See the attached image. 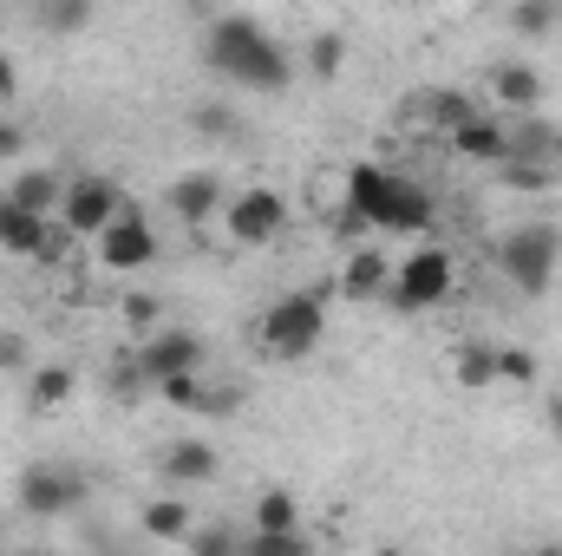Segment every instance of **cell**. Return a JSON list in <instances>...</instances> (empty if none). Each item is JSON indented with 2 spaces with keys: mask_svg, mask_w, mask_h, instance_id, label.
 I'll list each match as a JSON object with an SVG mask.
<instances>
[{
  "mask_svg": "<svg viewBox=\"0 0 562 556\" xmlns=\"http://www.w3.org/2000/svg\"><path fill=\"white\" fill-rule=\"evenodd\" d=\"M203 59H210L229 86H249V92H288V79H294V59L281 53L256 20H243V13H229V20L210 26Z\"/></svg>",
  "mask_w": 562,
  "mask_h": 556,
  "instance_id": "cell-1",
  "label": "cell"
},
{
  "mask_svg": "<svg viewBox=\"0 0 562 556\" xmlns=\"http://www.w3.org/2000/svg\"><path fill=\"white\" fill-rule=\"evenodd\" d=\"M347 203H360L367 210V223L373 230H386V236H419L431 230V190L413 184V177H400V170H386V164H353L347 170Z\"/></svg>",
  "mask_w": 562,
  "mask_h": 556,
  "instance_id": "cell-2",
  "label": "cell"
},
{
  "mask_svg": "<svg viewBox=\"0 0 562 556\" xmlns=\"http://www.w3.org/2000/svg\"><path fill=\"white\" fill-rule=\"evenodd\" d=\"M327 281L321 288H301V294H281L276 308H269V321H262V354L269 360H307L314 347H321V334H327Z\"/></svg>",
  "mask_w": 562,
  "mask_h": 556,
  "instance_id": "cell-3",
  "label": "cell"
},
{
  "mask_svg": "<svg viewBox=\"0 0 562 556\" xmlns=\"http://www.w3.org/2000/svg\"><path fill=\"white\" fill-rule=\"evenodd\" d=\"M497 263H504L510 288H524V294H550L557 263H562V230H550V223H524V230H510L504 249H497Z\"/></svg>",
  "mask_w": 562,
  "mask_h": 556,
  "instance_id": "cell-4",
  "label": "cell"
},
{
  "mask_svg": "<svg viewBox=\"0 0 562 556\" xmlns=\"http://www.w3.org/2000/svg\"><path fill=\"white\" fill-rule=\"evenodd\" d=\"M451 281H458L451 276V256H445L438 243H425V249H413V256L393 269V288H386V294H393L400 314H425V308H438V301L451 294Z\"/></svg>",
  "mask_w": 562,
  "mask_h": 556,
  "instance_id": "cell-5",
  "label": "cell"
},
{
  "mask_svg": "<svg viewBox=\"0 0 562 556\" xmlns=\"http://www.w3.org/2000/svg\"><path fill=\"white\" fill-rule=\"evenodd\" d=\"M223 216H229V243L262 249V243H276L281 230H288V197L269 190V184H249V190L223 197Z\"/></svg>",
  "mask_w": 562,
  "mask_h": 556,
  "instance_id": "cell-6",
  "label": "cell"
},
{
  "mask_svg": "<svg viewBox=\"0 0 562 556\" xmlns=\"http://www.w3.org/2000/svg\"><path fill=\"white\" fill-rule=\"evenodd\" d=\"M92 498V478L72 471V465H33L20 478V511L26 518H59V511H79Z\"/></svg>",
  "mask_w": 562,
  "mask_h": 556,
  "instance_id": "cell-7",
  "label": "cell"
},
{
  "mask_svg": "<svg viewBox=\"0 0 562 556\" xmlns=\"http://www.w3.org/2000/svg\"><path fill=\"white\" fill-rule=\"evenodd\" d=\"M66 243H72V223H66V216H59V230H46V216H40V210H20V203H7V197H0V249H7V256L59 263V256H66Z\"/></svg>",
  "mask_w": 562,
  "mask_h": 556,
  "instance_id": "cell-8",
  "label": "cell"
},
{
  "mask_svg": "<svg viewBox=\"0 0 562 556\" xmlns=\"http://www.w3.org/2000/svg\"><path fill=\"white\" fill-rule=\"evenodd\" d=\"M119 210H125V190L112 177H72L66 197H59V216L72 223V236H99Z\"/></svg>",
  "mask_w": 562,
  "mask_h": 556,
  "instance_id": "cell-9",
  "label": "cell"
},
{
  "mask_svg": "<svg viewBox=\"0 0 562 556\" xmlns=\"http://www.w3.org/2000/svg\"><path fill=\"white\" fill-rule=\"evenodd\" d=\"M99 236H105V243H99V263H105V269H119V276H132V269H144V263L157 256V230L144 223L138 203H125Z\"/></svg>",
  "mask_w": 562,
  "mask_h": 556,
  "instance_id": "cell-10",
  "label": "cell"
},
{
  "mask_svg": "<svg viewBox=\"0 0 562 556\" xmlns=\"http://www.w3.org/2000/svg\"><path fill=\"white\" fill-rule=\"evenodd\" d=\"M144 360V380L157 387V380H170V374H190V367H203V341L190 334V327H164V334H150L138 347Z\"/></svg>",
  "mask_w": 562,
  "mask_h": 556,
  "instance_id": "cell-11",
  "label": "cell"
},
{
  "mask_svg": "<svg viewBox=\"0 0 562 556\" xmlns=\"http://www.w3.org/2000/svg\"><path fill=\"white\" fill-rule=\"evenodd\" d=\"M386 288H393V263H386V249L353 243V256H347V269H340V294H347V301H380Z\"/></svg>",
  "mask_w": 562,
  "mask_h": 556,
  "instance_id": "cell-12",
  "label": "cell"
},
{
  "mask_svg": "<svg viewBox=\"0 0 562 556\" xmlns=\"http://www.w3.org/2000/svg\"><path fill=\"white\" fill-rule=\"evenodd\" d=\"M164 197H170V216H177V223H210V216L223 210V177L190 170V177H177Z\"/></svg>",
  "mask_w": 562,
  "mask_h": 556,
  "instance_id": "cell-13",
  "label": "cell"
},
{
  "mask_svg": "<svg viewBox=\"0 0 562 556\" xmlns=\"http://www.w3.org/2000/svg\"><path fill=\"white\" fill-rule=\"evenodd\" d=\"M451 144H458V157H471V164H510V125H497L491 112H471V119L451 132Z\"/></svg>",
  "mask_w": 562,
  "mask_h": 556,
  "instance_id": "cell-14",
  "label": "cell"
},
{
  "mask_svg": "<svg viewBox=\"0 0 562 556\" xmlns=\"http://www.w3.org/2000/svg\"><path fill=\"white\" fill-rule=\"evenodd\" d=\"M491 99L510 105V112H537V105H543V73L524 66V59H504V66L491 73Z\"/></svg>",
  "mask_w": 562,
  "mask_h": 556,
  "instance_id": "cell-15",
  "label": "cell"
},
{
  "mask_svg": "<svg viewBox=\"0 0 562 556\" xmlns=\"http://www.w3.org/2000/svg\"><path fill=\"white\" fill-rule=\"evenodd\" d=\"M164 478L170 485H203V478H216V452L203 445V438H177V445H164Z\"/></svg>",
  "mask_w": 562,
  "mask_h": 556,
  "instance_id": "cell-16",
  "label": "cell"
},
{
  "mask_svg": "<svg viewBox=\"0 0 562 556\" xmlns=\"http://www.w3.org/2000/svg\"><path fill=\"white\" fill-rule=\"evenodd\" d=\"M451 380H458L464 393L497 387V347H491V341H458V354H451Z\"/></svg>",
  "mask_w": 562,
  "mask_h": 556,
  "instance_id": "cell-17",
  "label": "cell"
},
{
  "mask_svg": "<svg viewBox=\"0 0 562 556\" xmlns=\"http://www.w3.org/2000/svg\"><path fill=\"white\" fill-rule=\"evenodd\" d=\"M59 197H66V184H59L53 170H13V184H7V203H20V210H40V216H46Z\"/></svg>",
  "mask_w": 562,
  "mask_h": 556,
  "instance_id": "cell-18",
  "label": "cell"
},
{
  "mask_svg": "<svg viewBox=\"0 0 562 556\" xmlns=\"http://www.w3.org/2000/svg\"><path fill=\"white\" fill-rule=\"evenodd\" d=\"M72 387H79L72 367H40V374L26 380V407H33V413H59V407L72 400Z\"/></svg>",
  "mask_w": 562,
  "mask_h": 556,
  "instance_id": "cell-19",
  "label": "cell"
},
{
  "mask_svg": "<svg viewBox=\"0 0 562 556\" xmlns=\"http://www.w3.org/2000/svg\"><path fill=\"white\" fill-rule=\"evenodd\" d=\"M144 537H157V544H190V504H177V498L144 504Z\"/></svg>",
  "mask_w": 562,
  "mask_h": 556,
  "instance_id": "cell-20",
  "label": "cell"
},
{
  "mask_svg": "<svg viewBox=\"0 0 562 556\" xmlns=\"http://www.w3.org/2000/svg\"><path fill=\"white\" fill-rule=\"evenodd\" d=\"M471 112H477V105H471V99H464V92H451V86H445V92H431V99H425V119H431V132H445V138H451V132H458V125H464V119H471Z\"/></svg>",
  "mask_w": 562,
  "mask_h": 556,
  "instance_id": "cell-21",
  "label": "cell"
},
{
  "mask_svg": "<svg viewBox=\"0 0 562 556\" xmlns=\"http://www.w3.org/2000/svg\"><path fill=\"white\" fill-rule=\"evenodd\" d=\"M562 20V7H550V0H517V13H510V26L524 33V40H550Z\"/></svg>",
  "mask_w": 562,
  "mask_h": 556,
  "instance_id": "cell-22",
  "label": "cell"
},
{
  "mask_svg": "<svg viewBox=\"0 0 562 556\" xmlns=\"http://www.w3.org/2000/svg\"><path fill=\"white\" fill-rule=\"evenodd\" d=\"M340 66H347V40H340V33H314V40H307V73H314V79H334Z\"/></svg>",
  "mask_w": 562,
  "mask_h": 556,
  "instance_id": "cell-23",
  "label": "cell"
},
{
  "mask_svg": "<svg viewBox=\"0 0 562 556\" xmlns=\"http://www.w3.org/2000/svg\"><path fill=\"white\" fill-rule=\"evenodd\" d=\"M99 0H46V33H86Z\"/></svg>",
  "mask_w": 562,
  "mask_h": 556,
  "instance_id": "cell-24",
  "label": "cell"
},
{
  "mask_svg": "<svg viewBox=\"0 0 562 556\" xmlns=\"http://www.w3.org/2000/svg\"><path fill=\"white\" fill-rule=\"evenodd\" d=\"M243 551H249V556H307L314 544H307V537H301V524H294V531H256Z\"/></svg>",
  "mask_w": 562,
  "mask_h": 556,
  "instance_id": "cell-25",
  "label": "cell"
},
{
  "mask_svg": "<svg viewBox=\"0 0 562 556\" xmlns=\"http://www.w3.org/2000/svg\"><path fill=\"white\" fill-rule=\"evenodd\" d=\"M301 524V504L288 498V491H269L262 504H256V531H294Z\"/></svg>",
  "mask_w": 562,
  "mask_h": 556,
  "instance_id": "cell-26",
  "label": "cell"
},
{
  "mask_svg": "<svg viewBox=\"0 0 562 556\" xmlns=\"http://www.w3.org/2000/svg\"><path fill=\"white\" fill-rule=\"evenodd\" d=\"M327 236H334V243H347V249H353V243H360V236H373V223H367V210H360V203H340V210H334V216H327Z\"/></svg>",
  "mask_w": 562,
  "mask_h": 556,
  "instance_id": "cell-27",
  "label": "cell"
},
{
  "mask_svg": "<svg viewBox=\"0 0 562 556\" xmlns=\"http://www.w3.org/2000/svg\"><path fill=\"white\" fill-rule=\"evenodd\" d=\"M497 380L530 387V380H537V354H530V347H497Z\"/></svg>",
  "mask_w": 562,
  "mask_h": 556,
  "instance_id": "cell-28",
  "label": "cell"
},
{
  "mask_svg": "<svg viewBox=\"0 0 562 556\" xmlns=\"http://www.w3.org/2000/svg\"><path fill=\"white\" fill-rule=\"evenodd\" d=\"M157 393H164L170 407H183V413H196V407H203V380H196V367H190V374H170V380H157Z\"/></svg>",
  "mask_w": 562,
  "mask_h": 556,
  "instance_id": "cell-29",
  "label": "cell"
},
{
  "mask_svg": "<svg viewBox=\"0 0 562 556\" xmlns=\"http://www.w3.org/2000/svg\"><path fill=\"white\" fill-rule=\"evenodd\" d=\"M105 387H112V400H119V407H132V400H138V387H144V360H138V354H132V360H112V380H105Z\"/></svg>",
  "mask_w": 562,
  "mask_h": 556,
  "instance_id": "cell-30",
  "label": "cell"
},
{
  "mask_svg": "<svg viewBox=\"0 0 562 556\" xmlns=\"http://www.w3.org/2000/svg\"><path fill=\"white\" fill-rule=\"evenodd\" d=\"M236 407H243L236 387H203V407H196V413H236Z\"/></svg>",
  "mask_w": 562,
  "mask_h": 556,
  "instance_id": "cell-31",
  "label": "cell"
},
{
  "mask_svg": "<svg viewBox=\"0 0 562 556\" xmlns=\"http://www.w3.org/2000/svg\"><path fill=\"white\" fill-rule=\"evenodd\" d=\"M196 125H203V132H223V138H236V112H223V105H203V112H196Z\"/></svg>",
  "mask_w": 562,
  "mask_h": 556,
  "instance_id": "cell-32",
  "label": "cell"
},
{
  "mask_svg": "<svg viewBox=\"0 0 562 556\" xmlns=\"http://www.w3.org/2000/svg\"><path fill=\"white\" fill-rule=\"evenodd\" d=\"M125 321H132V327H157V301H150V294H132V301H125Z\"/></svg>",
  "mask_w": 562,
  "mask_h": 556,
  "instance_id": "cell-33",
  "label": "cell"
},
{
  "mask_svg": "<svg viewBox=\"0 0 562 556\" xmlns=\"http://www.w3.org/2000/svg\"><path fill=\"white\" fill-rule=\"evenodd\" d=\"M0 367H7V374L26 367V341H20V334H0Z\"/></svg>",
  "mask_w": 562,
  "mask_h": 556,
  "instance_id": "cell-34",
  "label": "cell"
},
{
  "mask_svg": "<svg viewBox=\"0 0 562 556\" xmlns=\"http://www.w3.org/2000/svg\"><path fill=\"white\" fill-rule=\"evenodd\" d=\"M13 99H20V66L0 53V105H13Z\"/></svg>",
  "mask_w": 562,
  "mask_h": 556,
  "instance_id": "cell-35",
  "label": "cell"
},
{
  "mask_svg": "<svg viewBox=\"0 0 562 556\" xmlns=\"http://www.w3.org/2000/svg\"><path fill=\"white\" fill-rule=\"evenodd\" d=\"M20 144H26V132L13 119H0V157H20Z\"/></svg>",
  "mask_w": 562,
  "mask_h": 556,
  "instance_id": "cell-36",
  "label": "cell"
},
{
  "mask_svg": "<svg viewBox=\"0 0 562 556\" xmlns=\"http://www.w3.org/2000/svg\"><path fill=\"white\" fill-rule=\"evenodd\" d=\"M550 432H557V438H562V393H557V400H550Z\"/></svg>",
  "mask_w": 562,
  "mask_h": 556,
  "instance_id": "cell-37",
  "label": "cell"
},
{
  "mask_svg": "<svg viewBox=\"0 0 562 556\" xmlns=\"http://www.w3.org/2000/svg\"><path fill=\"white\" fill-rule=\"evenodd\" d=\"M550 164H562V132H557V144H550Z\"/></svg>",
  "mask_w": 562,
  "mask_h": 556,
  "instance_id": "cell-38",
  "label": "cell"
},
{
  "mask_svg": "<svg viewBox=\"0 0 562 556\" xmlns=\"http://www.w3.org/2000/svg\"><path fill=\"white\" fill-rule=\"evenodd\" d=\"M550 7H562V0H550Z\"/></svg>",
  "mask_w": 562,
  "mask_h": 556,
  "instance_id": "cell-39",
  "label": "cell"
}]
</instances>
